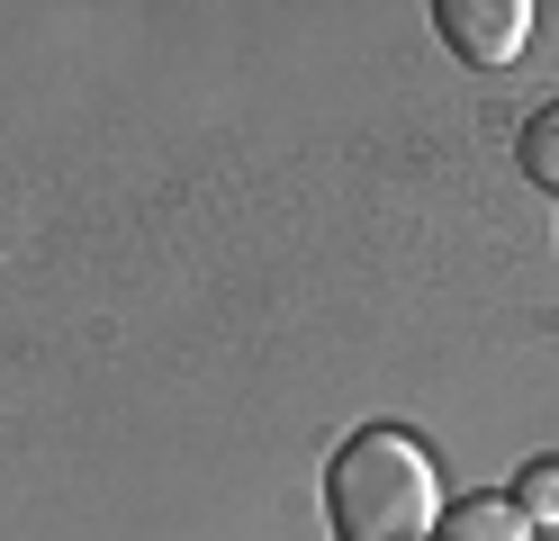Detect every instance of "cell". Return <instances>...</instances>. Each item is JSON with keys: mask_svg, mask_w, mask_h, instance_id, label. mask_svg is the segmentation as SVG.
I'll use <instances>...</instances> for the list:
<instances>
[{"mask_svg": "<svg viewBox=\"0 0 559 541\" xmlns=\"http://www.w3.org/2000/svg\"><path fill=\"white\" fill-rule=\"evenodd\" d=\"M334 541H433L442 524V487H433V451L397 424H370L334 451Z\"/></svg>", "mask_w": 559, "mask_h": 541, "instance_id": "1", "label": "cell"}, {"mask_svg": "<svg viewBox=\"0 0 559 541\" xmlns=\"http://www.w3.org/2000/svg\"><path fill=\"white\" fill-rule=\"evenodd\" d=\"M433 541H533V524L514 515V496H469L433 524Z\"/></svg>", "mask_w": 559, "mask_h": 541, "instance_id": "3", "label": "cell"}, {"mask_svg": "<svg viewBox=\"0 0 559 541\" xmlns=\"http://www.w3.org/2000/svg\"><path fill=\"white\" fill-rule=\"evenodd\" d=\"M514 163L533 172L542 190H559V108H542V118H533V127L514 136Z\"/></svg>", "mask_w": 559, "mask_h": 541, "instance_id": "5", "label": "cell"}, {"mask_svg": "<svg viewBox=\"0 0 559 541\" xmlns=\"http://www.w3.org/2000/svg\"><path fill=\"white\" fill-rule=\"evenodd\" d=\"M514 515L533 524V532H559V460H533L514 479Z\"/></svg>", "mask_w": 559, "mask_h": 541, "instance_id": "4", "label": "cell"}, {"mask_svg": "<svg viewBox=\"0 0 559 541\" xmlns=\"http://www.w3.org/2000/svg\"><path fill=\"white\" fill-rule=\"evenodd\" d=\"M433 27H442V46L461 63L497 72V63H514L533 46V0H433Z\"/></svg>", "mask_w": 559, "mask_h": 541, "instance_id": "2", "label": "cell"}]
</instances>
